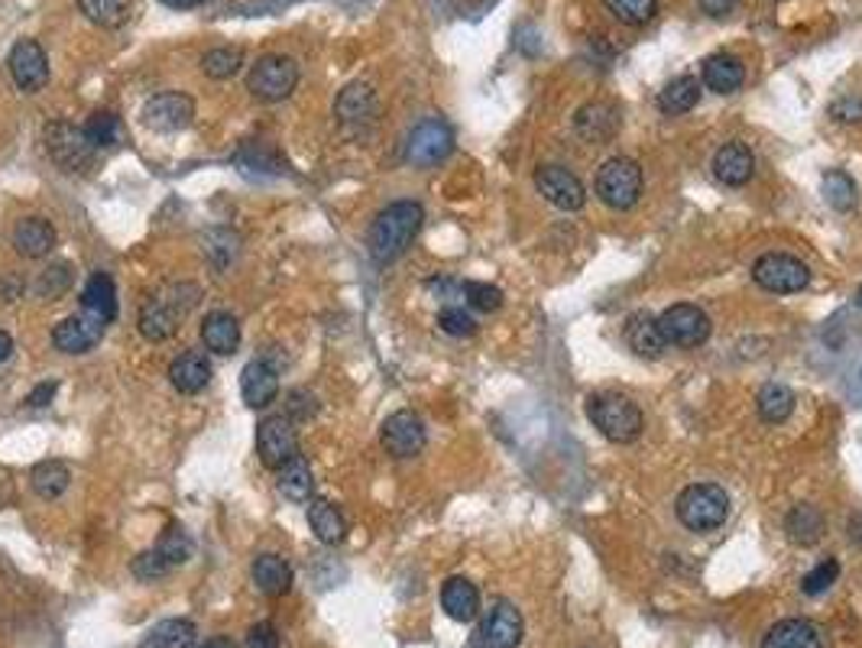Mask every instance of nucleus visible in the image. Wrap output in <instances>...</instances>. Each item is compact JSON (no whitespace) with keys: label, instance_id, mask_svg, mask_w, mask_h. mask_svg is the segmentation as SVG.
Here are the masks:
<instances>
[{"label":"nucleus","instance_id":"obj_23","mask_svg":"<svg viewBox=\"0 0 862 648\" xmlns=\"http://www.w3.org/2000/svg\"><path fill=\"white\" fill-rule=\"evenodd\" d=\"M169 383H173L179 393H186V396L202 393V390L212 383V364H208V357H205L202 351H186V354H179V357L173 360V367H169Z\"/></svg>","mask_w":862,"mask_h":648},{"label":"nucleus","instance_id":"obj_16","mask_svg":"<svg viewBox=\"0 0 862 648\" xmlns=\"http://www.w3.org/2000/svg\"><path fill=\"white\" fill-rule=\"evenodd\" d=\"M380 441H383L386 454L406 460V457L422 454V447H426V425H422V419H419L416 412L403 409V412H393V416L383 422Z\"/></svg>","mask_w":862,"mask_h":648},{"label":"nucleus","instance_id":"obj_9","mask_svg":"<svg viewBox=\"0 0 862 648\" xmlns=\"http://www.w3.org/2000/svg\"><path fill=\"white\" fill-rule=\"evenodd\" d=\"M658 328L664 344L671 347H700L710 338V318L703 308L690 302H677L658 315Z\"/></svg>","mask_w":862,"mask_h":648},{"label":"nucleus","instance_id":"obj_44","mask_svg":"<svg viewBox=\"0 0 862 648\" xmlns=\"http://www.w3.org/2000/svg\"><path fill=\"white\" fill-rule=\"evenodd\" d=\"M460 292H464L467 305L473 312H483V315H490V312H496L503 305V292L496 285H490V282H464Z\"/></svg>","mask_w":862,"mask_h":648},{"label":"nucleus","instance_id":"obj_5","mask_svg":"<svg viewBox=\"0 0 862 648\" xmlns=\"http://www.w3.org/2000/svg\"><path fill=\"white\" fill-rule=\"evenodd\" d=\"M752 279L765 292L795 295L811 285V266L791 253H765L752 263Z\"/></svg>","mask_w":862,"mask_h":648},{"label":"nucleus","instance_id":"obj_10","mask_svg":"<svg viewBox=\"0 0 862 648\" xmlns=\"http://www.w3.org/2000/svg\"><path fill=\"white\" fill-rule=\"evenodd\" d=\"M256 454L269 470H282L292 457H299V434L289 416H269L256 425Z\"/></svg>","mask_w":862,"mask_h":648},{"label":"nucleus","instance_id":"obj_52","mask_svg":"<svg viewBox=\"0 0 862 648\" xmlns=\"http://www.w3.org/2000/svg\"><path fill=\"white\" fill-rule=\"evenodd\" d=\"M736 3H739V0H697V7H700L703 13H710V16H726Z\"/></svg>","mask_w":862,"mask_h":648},{"label":"nucleus","instance_id":"obj_14","mask_svg":"<svg viewBox=\"0 0 862 648\" xmlns=\"http://www.w3.org/2000/svg\"><path fill=\"white\" fill-rule=\"evenodd\" d=\"M195 117V101L182 91H163L143 104V124L156 134L186 130Z\"/></svg>","mask_w":862,"mask_h":648},{"label":"nucleus","instance_id":"obj_31","mask_svg":"<svg viewBox=\"0 0 862 648\" xmlns=\"http://www.w3.org/2000/svg\"><path fill=\"white\" fill-rule=\"evenodd\" d=\"M308 525H312L315 538L325 542V545H338L347 535V522H344L341 509L334 503H328V499H312L308 503Z\"/></svg>","mask_w":862,"mask_h":648},{"label":"nucleus","instance_id":"obj_41","mask_svg":"<svg viewBox=\"0 0 862 648\" xmlns=\"http://www.w3.org/2000/svg\"><path fill=\"white\" fill-rule=\"evenodd\" d=\"M85 137H88V143H91L94 150H104V147L121 143V137H124V124H121V117L111 114V111H94V114L88 117V124H85Z\"/></svg>","mask_w":862,"mask_h":648},{"label":"nucleus","instance_id":"obj_57","mask_svg":"<svg viewBox=\"0 0 862 648\" xmlns=\"http://www.w3.org/2000/svg\"><path fill=\"white\" fill-rule=\"evenodd\" d=\"M857 302H860V308H862V285H860V292H857Z\"/></svg>","mask_w":862,"mask_h":648},{"label":"nucleus","instance_id":"obj_4","mask_svg":"<svg viewBox=\"0 0 862 648\" xmlns=\"http://www.w3.org/2000/svg\"><path fill=\"white\" fill-rule=\"evenodd\" d=\"M643 189H646V179H643V169L636 160L630 156H613L607 160L600 169H597V179H594V192L597 199L613 208V212H630L639 205L643 199Z\"/></svg>","mask_w":862,"mask_h":648},{"label":"nucleus","instance_id":"obj_50","mask_svg":"<svg viewBox=\"0 0 862 648\" xmlns=\"http://www.w3.org/2000/svg\"><path fill=\"white\" fill-rule=\"evenodd\" d=\"M305 399H312L305 390H295V393H289V416H299V419H308L312 412H315V406L308 403V406H302Z\"/></svg>","mask_w":862,"mask_h":648},{"label":"nucleus","instance_id":"obj_17","mask_svg":"<svg viewBox=\"0 0 862 648\" xmlns=\"http://www.w3.org/2000/svg\"><path fill=\"white\" fill-rule=\"evenodd\" d=\"M574 130L587 143H610L620 134V111L610 101H587L574 114Z\"/></svg>","mask_w":862,"mask_h":648},{"label":"nucleus","instance_id":"obj_22","mask_svg":"<svg viewBox=\"0 0 862 648\" xmlns=\"http://www.w3.org/2000/svg\"><path fill=\"white\" fill-rule=\"evenodd\" d=\"M81 312L98 318L101 325H111L117 318V289L107 272H91V279L81 289Z\"/></svg>","mask_w":862,"mask_h":648},{"label":"nucleus","instance_id":"obj_39","mask_svg":"<svg viewBox=\"0 0 862 648\" xmlns=\"http://www.w3.org/2000/svg\"><path fill=\"white\" fill-rule=\"evenodd\" d=\"M192 643H195V626L189 620H163L143 636L140 648H192Z\"/></svg>","mask_w":862,"mask_h":648},{"label":"nucleus","instance_id":"obj_32","mask_svg":"<svg viewBox=\"0 0 862 648\" xmlns=\"http://www.w3.org/2000/svg\"><path fill=\"white\" fill-rule=\"evenodd\" d=\"M253 584L266 597H282L292 587V568L279 555H259L253 561Z\"/></svg>","mask_w":862,"mask_h":648},{"label":"nucleus","instance_id":"obj_3","mask_svg":"<svg viewBox=\"0 0 862 648\" xmlns=\"http://www.w3.org/2000/svg\"><path fill=\"white\" fill-rule=\"evenodd\" d=\"M587 419L613 444H633L646 429L643 409L623 393H594L587 399Z\"/></svg>","mask_w":862,"mask_h":648},{"label":"nucleus","instance_id":"obj_28","mask_svg":"<svg viewBox=\"0 0 862 648\" xmlns=\"http://www.w3.org/2000/svg\"><path fill=\"white\" fill-rule=\"evenodd\" d=\"M441 610L454 623H470L480 613V590L467 577H447L441 587Z\"/></svg>","mask_w":862,"mask_h":648},{"label":"nucleus","instance_id":"obj_1","mask_svg":"<svg viewBox=\"0 0 862 648\" xmlns=\"http://www.w3.org/2000/svg\"><path fill=\"white\" fill-rule=\"evenodd\" d=\"M422 220H426V208L419 202H409L406 199V202L386 205L380 215L373 217L370 233H367V246H370L373 263L386 266L396 256H403L409 250V243L419 237Z\"/></svg>","mask_w":862,"mask_h":648},{"label":"nucleus","instance_id":"obj_56","mask_svg":"<svg viewBox=\"0 0 862 648\" xmlns=\"http://www.w3.org/2000/svg\"><path fill=\"white\" fill-rule=\"evenodd\" d=\"M202 648H233L230 646V639H224V636H215V639H208Z\"/></svg>","mask_w":862,"mask_h":648},{"label":"nucleus","instance_id":"obj_46","mask_svg":"<svg viewBox=\"0 0 862 648\" xmlns=\"http://www.w3.org/2000/svg\"><path fill=\"white\" fill-rule=\"evenodd\" d=\"M837 577H840V564H837V558H827V561H821V564L804 577L801 590H804L808 597H821V594H827V590L837 584Z\"/></svg>","mask_w":862,"mask_h":648},{"label":"nucleus","instance_id":"obj_40","mask_svg":"<svg viewBox=\"0 0 862 648\" xmlns=\"http://www.w3.org/2000/svg\"><path fill=\"white\" fill-rule=\"evenodd\" d=\"M78 10L104 29H117L130 20V0H78Z\"/></svg>","mask_w":862,"mask_h":648},{"label":"nucleus","instance_id":"obj_48","mask_svg":"<svg viewBox=\"0 0 862 648\" xmlns=\"http://www.w3.org/2000/svg\"><path fill=\"white\" fill-rule=\"evenodd\" d=\"M55 390H59V383L55 380H49V383H39L29 396H26V406H33V409H42V406H49L52 403V396H55Z\"/></svg>","mask_w":862,"mask_h":648},{"label":"nucleus","instance_id":"obj_37","mask_svg":"<svg viewBox=\"0 0 862 648\" xmlns=\"http://www.w3.org/2000/svg\"><path fill=\"white\" fill-rule=\"evenodd\" d=\"M279 493L292 503H308L312 490H315V480H312V467L305 463V457H292L282 470H279Z\"/></svg>","mask_w":862,"mask_h":648},{"label":"nucleus","instance_id":"obj_38","mask_svg":"<svg viewBox=\"0 0 862 648\" xmlns=\"http://www.w3.org/2000/svg\"><path fill=\"white\" fill-rule=\"evenodd\" d=\"M821 195H824V202H827L834 212H853L857 202H860V189H857V182H853L844 169H831V173H824V179H821Z\"/></svg>","mask_w":862,"mask_h":648},{"label":"nucleus","instance_id":"obj_18","mask_svg":"<svg viewBox=\"0 0 862 648\" xmlns=\"http://www.w3.org/2000/svg\"><path fill=\"white\" fill-rule=\"evenodd\" d=\"M104 328L107 325H101L98 318H91V315H68L65 321H59L55 325V331H52V344L62 351V354H88L94 344H101V338H104Z\"/></svg>","mask_w":862,"mask_h":648},{"label":"nucleus","instance_id":"obj_43","mask_svg":"<svg viewBox=\"0 0 862 648\" xmlns=\"http://www.w3.org/2000/svg\"><path fill=\"white\" fill-rule=\"evenodd\" d=\"M604 3L626 26H646L658 13V0H604Z\"/></svg>","mask_w":862,"mask_h":648},{"label":"nucleus","instance_id":"obj_11","mask_svg":"<svg viewBox=\"0 0 862 648\" xmlns=\"http://www.w3.org/2000/svg\"><path fill=\"white\" fill-rule=\"evenodd\" d=\"M454 150V134L444 120L438 117H429L422 120L413 134H409V143H406V160L419 169H429V166H438L451 156Z\"/></svg>","mask_w":862,"mask_h":648},{"label":"nucleus","instance_id":"obj_33","mask_svg":"<svg viewBox=\"0 0 862 648\" xmlns=\"http://www.w3.org/2000/svg\"><path fill=\"white\" fill-rule=\"evenodd\" d=\"M700 101V81L690 78V75H681V78H671L661 91H658V107L664 114H687L694 111Z\"/></svg>","mask_w":862,"mask_h":648},{"label":"nucleus","instance_id":"obj_36","mask_svg":"<svg viewBox=\"0 0 862 648\" xmlns=\"http://www.w3.org/2000/svg\"><path fill=\"white\" fill-rule=\"evenodd\" d=\"M377 114V94L367 85H351L338 98V117L344 124H364Z\"/></svg>","mask_w":862,"mask_h":648},{"label":"nucleus","instance_id":"obj_13","mask_svg":"<svg viewBox=\"0 0 862 648\" xmlns=\"http://www.w3.org/2000/svg\"><path fill=\"white\" fill-rule=\"evenodd\" d=\"M519 643H522V613L509 600H499L483 617L470 648H519Z\"/></svg>","mask_w":862,"mask_h":648},{"label":"nucleus","instance_id":"obj_34","mask_svg":"<svg viewBox=\"0 0 862 648\" xmlns=\"http://www.w3.org/2000/svg\"><path fill=\"white\" fill-rule=\"evenodd\" d=\"M29 483H33V493L39 499H59L68 490V483H72V470L62 460H42V463L33 467Z\"/></svg>","mask_w":862,"mask_h":648},{"label":"nucleus","instance_id":"obj_53","mask_svg":"<svg viewBox=\"0 0 862 648\" xmlns=\"http://www.w3.org/2000/svg\"><path fill=\"white\" fill-rule=\"evenodd\" d=\"M160 3H166V7H173V10H192V7H202V3H208V0H160Z\"/></svg>","mask_w":862,"mask_h":648},{"label":"nucleus","instance_id":"obj_20","mask_svg":"<svg viewBox=\"0 0 862 648\" xmlns=\"http://www.w3.org/2000/svg\"><path fill=\"white\" fill-rule=\"evenodd\" d=\"M756 173V156L746 143H723L713 156V176L717 182L730 186V189H739L752 179Z\"/></svg>","mask_w":862,"mask_h":648},{"label":"nucleus","instance_id":"obj_49","mask_svg":"<svg viewBox=\"0 0 862 648\" xmlns=\"http://www.w3.org/2000/svg\"><path fill=\"white\" fill-rule=\"evenodd\" d=\"M250 648H276V630L269 623H259L250 630Z\"/></svg>","mask_w":862,"mask_h":648},{"label":"nucleus","instance_id":"obj_15","mask_svg":"<svg viewBox=\"0 0 862 648\" xmlns=\"http://www.w3.org/2000/svg\"><path fill=\"white\" fill-rule=\"evenodd\" d=\"M7 65H10V75H13L16 88L26 91V94L42 91L46 81H49V59H46V52H42V46L36 39L13 42Z\"/></svg>","mask_w":862,"mask_h":648},{"label":"nucleus","instance_id":"obj_2","mask_svg":"<svg viewBox=\"0 0 862 648\" xmlns=\"http://www.w3.org/2000/svg\"><path fill=\"white\" fill-rule=\"evenodd\" d=\"M674 516L687 532L710 535L730 516V496L717 483H690L674 499Z\"/></svg>","mask_w":862,"mask_h":648},{"label":"nucleus","instance_id":"obj_19","mask_svg":"<svg viewBox=\"0 0 862 648\" xmlns=\"http://www.w3.org/2000/svg\"><path fill=\"white\" fill-rule=\"evenodd\" d=\"M240 396L250 409H266L279 396V370L266 357L250 360L240 373Z\"/></svg>","mask_w":862,"mask_h":648},{"label":"nucleus","instance_id":"obj_24","mask_svg":"<svg viewBox=\"0 0 862 648\" xmlns=\"http://www.w3.org/2000/svg\"><path fill=\"white\" fill-rule=\"evenodd\" d=\"M785 535L801 545V548H814L824 535H827V519L817 506L811 503H798L791 506V512L785 516Z\"/></svg>","mask_w":862,"mask_h":648},{"label":"nucleus","instance_id":"obj_25","mask_svg":"<svg viewBox=\"0 0 862 648\" xmlns=\"http://www.w3.org/2000/svg\"><path fill=\"white\" fill-rule=\"evenodd\" d=\"M52 246H55V227L46 217H23L13 227V250L20 256L39 259V256H49Z\"/></svg>","mask_w":862,"mask_h":648},{"label":"nucleus","instance_id":"obj_54","mask_svg":"<svg viewBox=\"0 0 862 648\" xmlns=\"http://www.w3.org/2000/svg\"><path fill=\"white\" fill-rule=\"evenodd\" d=\"M13 354V338L7 331H0V364Z\"/></svg>","mask_w":862,"mask_h":648},{"label":"nucleus","instance_id":"obj_45","mask_svg":"<svg viewBox=\"0 0 862 648\" xmlns=\"http://www.w3.org/2000/svg\"><path fill=\"white\" fill-rule=\"evenodd\" d=\"M68 285H72V266H68V263H55V266H49V269L39 272V279H36V295H42V298H59Z\"/></svg>","mask_w":862,"mask_h":648},{"label":"nucleus","instance_id":"obj_12","mask_svg":"<svg viewBox=\"0 0 862 648\" xmlns=\"http://www.w3.org/2000/svg\"><path fill=\"white\" fill-rule=\"evenodd\" d=\"M535 189L548 205L561 208V212H581L587 202L584 182L565 166H548V163L538 166L535 169Z\"/></svg>","mask_w":862,"mask_h":648},{"label":"nucleus","instance_id":"obj_47","mask_svg":"<svg viewBox=\"0 0 862 648\" xmlns=\"http://www.w3.org/2000/svg\"><path fill=\"white\" fill-rule=\"evenodd\" d=\"M438 328H441L444 334H451V338H470V334L477 331L473 318H470L464 308H441V315H438Z\"/></svg>","mask_w":862,"mask_h":648},{"label":"nucleus","instance_id":"obj_27","mask_svg":"<svg viewBox=\"0 0 862 648\" xmlns=\"http://www.w3.org/2000/svg\"><path fill=\"white\" fill-rule=\"evenodd\" d=\"M623 338L630 344V351H636L639 357H661L664 354V338H661V328H658V318L648 315V312H636L626 318L623 325Z\"/></svg>","mask_w":862,"mask_h":648},{"label":"nucleus","instance_id":"obj_7","mask_svg":"<svg viewBox=\"0 0 862 648\" xmlns=\"http://www.w3.org/2000/svg\"><path fill=\"white\" fill-rule=\"evenodd\" d=\"M295 85H299V62L289 55H263L246 75L250 94L269 104L286 101L295 91Z\"/></svg>","mask_w":862,"mask_h":648},{"label":"nucleus","instance_id":"obj_30","mask_svg":"<svg viewBox=\"0 0 862 648\" xmlns=\"http://www.w3.org/2000/svg\"><path fill=\"white\" fill-rule=\"evenodd\" d=\"M202 341L212 354H233L240 347V325L230 312H212L202 325Z\"/></svg>","mask_w":862,"mask_h":648},{"label":"nucleus","instance_id":"obj_6","mask_svg":"<svg viewBox=\"0 0 862 648\" xmlns=\"http://www.w3.org/2000/svg\"><path fill=\"white\" fill-rule=\"evenodd\" d=\"M42 140H46L49 160L62 173H85L94 163V147L88 143L85 127H75L68 120H55V124L46 127Z\"/></svg>","mask_w":862,"mask_h":648},{"label":"nucleus","instance_id":"obj_51","mask_svg":"<svg viewBox=\"0 0 862 648\" xmlns=\"http://www.w3.org/2000/svg\"><path fill=\"white\" fill-rule=\"evenodd\" d=\"M834 114L840 117V120H862V101H840V104H834Z\"/></svg>","mask_w":862,"mask_h":648},{"label":"nucleus","instance_id":"obj_35","mask_svg":"<svg viewBox=\"0 0 862 648\" xmlns=\"http://www.w3.org/2000/svg\"><path fill=\"white\" fill-rule=\"evenodd\" d=\"M756 409H759V419L762 422L782 425L795 412V393L788 386H782V383H769V386H762V393L756 399Z\"/></svg>","mask_w":862,"mask_h":648},{"label":"nucleus","instance_id":"obj_8","mask_svg":"<svg viewBox=\"0 0 862 648\" xmlns=\"http://www.w3.org/2000/svg\"><path fill=\"white\" fill-rule=\"evenodd\" d=\"M189 558H192V538L179 525H169L166 535L160 538V545L150 548V551H143L134 561V574L140 581H156V577H166L176 568H182Z\"/></svg>","mask_w":862,"mask_h":648},{"label":"nucleus","instance_id":"obj_42","mask_svg":"<svg viewBox=\"0 0 862 648\" xmlns=\"http://www.w3.org/2000/svg\"><path fill=\"white\" fill-rule=\"evenodd\" d=\"M240 65H243V49H240V46H215V49H208L205 59H202L205 75H208V78H217V81L233 78V75L240 72Z\"/></svg>","mask_w":862,"mask_h":648},{"label":"nucleus","instance_id":"obj_21","mask_svg":"<svg viewBox=\"0 0 862 648\" xmlns=\"http://www.w3.org/2000/svg\"><path fill=\"white\" fill-rule=\"evenodd\" d=\"M700 78L713 94H733L746 85V65L730 52H713L700 65Z\"/></svg>","mask_w":862,"mask_h":648},{"label":"nucleus","instance_id":"obj_55","mask_svg":"<svg viewBox=\"0 0 862 648\" xmlns=\"http://www.w3.org/2000/svg\"><path fill=\"white\" fill-rule=\"evenodd\" d=\"M850 538H853L857 545H862V512H857V516L850 519Z\"/></svg>","mask_w":862,"mask_h":648},{"label":"nucleus","instance_id":"obj_29","mask_svg":"<svg viewBox=\"0 0 862 648\" xmlns=\"http://www.w3.org/2000/svg\"><path fill=\"white\" fill-rule=\"evenodd\" d=\"M762 648H824V636L808 620H782L765 633Z\"/></svg>","mask_w":862,"mask_h":648},{"label":"nucleus","instance_id":"obj_26","mask_svg":"<svg viewBox=\"0 0 862 648\" xmlns=\"http://www.w3.org/2000/svg\"><path fill=\"white\" fill-rule=\"evenodd\" d=\"M179 321H182V312L166 298H150L140 308V334L153 344L169 341L179 331Z\"/></svg>","mask_w":862,"mask_h":648}]
</instances>
